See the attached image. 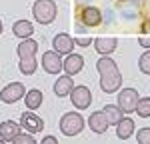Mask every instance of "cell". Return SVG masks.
Here are the masks:
<instances>
[{"label":"cell","mask_w":150,"mask_h":144,"mask_svg":"<svg viewBox=\"0 0 150 144\" xmlns=\"http://www.w3.org/2000/svg\"><path fill=\"white\" fill-rule=\"evenodd\" d=\"M40 144H58V140L54 138V136H46V138H44Z\"/></svg>","instance_id":"28"},{"label":"cell","mask_w":150,"mask_h":144,"mask_svg":"<svg viewBox=\"0 0 150 144\" xmlns=\"http://www.w3.org/2000/svg\"><path fill=\"white\" fill-rule=\"evenodd\" d=\"M0 144H6V142H4V140H2V138H0Z\"/></svg>","instance_id":"30"},{"label":"cell","mask_w":150,"mask_h":144,"mask_svg":"<svg viewBox=\"0 0 150 144\" xmlns=\"http://www.w3.org/2000/svg\"><path fill=\"white\" fill-rule=\"evenodd\" d=\"M134 112H136L138 116H142V118H148L150 116V98H138Z\"/></svg>","instance_id":"22"},{"label":"cell","mask_w":150,"mask_h":144,"mask_svg":"<svg viewBox=\"0 0 150 144\" xmlns=\"http://www.w3.org/2000/svg\"><path fill=\"white\" fill-rule=\"evenodd\" d=\"M42 66H44V70L48 74H58V72L62 70V60H60V54L58 52H44V56H42Z\"/></svg>","instance_id":"9"},{"label":"cell","mask_w":150,"mask_h":144,"mask_svg":"<svg viewBox=\"0 0 150 144\" xmlns=\"http://www.w3.org/2000/svg\"><path fill=\"white\" fill-rule=\"evenodd\" d=\"M88 124H90V128H92L96 134H104L106 128L110 126L108 120H106V116H104V112H92V116L88 118Z\"/></svg>","instance_id":"13"},{"label":"cell","mask_w":150,"mask_h":144,"mask_svg":"<svg viewBox=\"0 0 150 144\" xmlns=\"http://www.w3.org/2000/svg\"><path fill=\"white\" fill-rule=\"evenodd\" d=\"M138 92L134 88H124L120 94H118V108L126 114V112H134L136 102H138Z\"/></svg>","instance_id":"4"},{"label":"cell","mask_w":150,"mask_h":144,"mask_svg":"<svg viewBox=\"0 0 150 144\" xmlns=\"http://www.w3.org/2000/svg\"><path fill=\"white\" fill-rule=\"evenodd\" d=\"M32 14L34 20L40 24H50L56 18V4L54 0H36L32 6Z\"/></svg>","instance_id":"2"},{"label":"cell","mask_w":150,"mask_h":144,"mask_svg":"<svg viewBox=\"0 0 150 144\" xmlns=\"http://www.w3.org/2000/svg\"><path fill=\"white\" fill-rule=\"evenodd\" d=\"M102 112H104V116H106V120H108V124H118L120 120L124 118V112H122L118 106H114V104L104 106Z\"/></svg>","instance_id":"19"},{"label":"cell","mask_w":150,"mask_h":144,"mask_svg":"<svg viewBox=\"0 0 150 144\" xmlns=\"http://www.w3.org/2000/svg\"><path fill=\"white\" fill-rule=\"evenodd\" d=\"M20 124L18 122H14V120H4L2 124H0V138L6 142V140H12L16 134H20Z\"/></svg>","instance_id":"12"},{"label":"cell","mask_w":150,"mask_h":144,"mask_svg":"<svg viewBox=\"0 0 150 144\" xmlns=\"http://www.w3.org/2000/svg\"><path fill=\"white\" fill-rule=\"evenodd\" d=\"M82 128H84V118L78 112H66L60 118V130L64 136H76L82 132Z\"/></svg>","instance_id":"3"},{"label":"cell","mask_w":150,"mask_h":144,"mask_svg":"<svg viewBox=\"0 0 150 144\" xmlns=\"http://www.w3.org/2000/svg\"><path fill=\"white\" fill-rule=\"evenodd\" d=\"M138 66H140V70L144 72V74L150 76V50H146V52L138 58Z\"/></svg>","instance_id":"23"},{"label":"cell","mask_w":150,"mask_h":144,"mask_svg":"<svg viewBox=\"0 0 150 144\" xmlns=\"http://www.w3.org/2000/svg\"><path fill=\"white\" fill-rule=\"evenodd\" d=\"M18 68L22 74H34L36 68H38V62H36V56H30V58H20V64H18Z\"/></svg>","instance_id":"21"},{"label":"cell","mask_w":150,"mask_h":144,"mask_svg":"<svg viewBox=\"0 0 150 144\" xmlns=\"http://www.w3.org/2000/svg\"><path fill=\"white\" fill-rule=\"evenodd\" d=\"M72 88H74V80H72V76H60L56 82H54V94L60 96V98H64V96H70L72 92Z\"/></svg>","instance_id":"11"},{"label":"cell","mask_w":150,"mask_h":144,"mask_svg":"<svg viewBox=\"0 0 150 144\" xmlns=\"http://www.w3.org/2000/svg\"><path fill=\"white\" fill-rule=\"evenodd\" d=\"M136 140L138 144H150V128H140L136 134Z\"/></svg>","instance_id":"25"},{"label":"cell","mask_w":150,"mask_h":144,"mask_svg":"<svg viewBox=\"0 0 150 144\" xmlns=\"http://www.w3.org/2000/svg\"><path fill=\"white\" fill-rule=\"evenodd\" d=\"M70 100H72V104L76 108H84L90 106V102H92V94H90V90L86 88V86H74L72 88V92H70Z\"/></svg>","instance_id":"6"},{"label":"cell","mask_w":150,"mask_h":144,"mask_svg":"<svg viewBox=\"0 0 150 144\" xmlns=\"http://www.w3.org/2000/svg\"><path fill=\"white\" fill-rule=\"evenodd\" d=\"M74 44H78V46H90V44H92V40H90L88 36H80V38H76V40H74Z\"/></svg>","instance_id":"26"},{"label":"cell","mask_w":150,"mask_h":144,"mask_svg":"<svg viewBox=\"0 0 150 144\" xmlns=\"http://www.w3.org/2000/svg\"><path fill=\"white\" fill-rule=\"evenodd\" d=\"M10 142L12 144H36V140H34L32 134H22V132H20V134H16V136L12 138Z\"/></svg>","instance_id":"24"},{"label":"cell","mask_w":150,"mask_h":144,"mask_svg":"<svg viewBox=\"0 0 150 144\" xmlns=\"http://www.w3.org/2000/svg\"><path fill=\"white\" fill-rule=\"evenodd\" d=\"M82 22L86 24V26H98V24L102 22V12L98 10V8H94V6L84 8L82 10Z\"/></svg>","instance_id":"15"},{"label":"cell","mask_w":150,"mask_h":144,"mask_svg":"<svg viewBox=\"0 0 150 144\" xmlns=\"http://www.w3.org/2000/svg\"><path fill=\"white\" fill-rule=\"evenodd\" d=\"M94 46H96V52H98V54L108 56L110 52L116 50L118 42H116V38H96V40H94Z\"/></svg>","instance_id":"14"},{"label":"cell","mask_w":150,"mask_h":144,"mask_svg":"<svg viewBox=\"0 0 150 144\" xmlns=\"http://www.w3.org/2000/svg\"><path fill=\"white\" fill-rule=\"evenodd\" d=\"M0 32H2V20H0Z\"/></svg>","instance_id":"29"},{"label":"cell","mask_w":150,"mask_h":144,"mask_svg":"<svg viewBox=\"0 0 150 144\" xmlns=\"http://www.w3.org/2000/svg\"><path fill=\"white\" fill-rule=\"evenodd\" d=\"M138 42H140V46L150 48V36H140V38H138Z\"/></svg>","instance_id":"27"},{"label":"cell","mask_w":150,"mask_h":144,"mask_svg":"<svg viewBox=\"0 0 150 144\" xmlns=\"http://www.w3.org/2000/svg\"><path fill=\"white\" fill-rule=\"evenodd\" d=\"M52 46H54V52L64 54V56H66V54H70V52H72V48H74V40H72L66 32H60V34L54 36Z\"/></svg>","instance_id":"8"},{"label":"cell","mask_w":150,"mask_h":144,"mask_svg":"<svg viewBox=\"0 0 150 144\" xmlns=\"http://www.w3.org/2000/svg\"><path fill=\"white\" fill-rule=\"evenodd\" d=\"M12 32H14V36H18V38H30L32 36V32H34V26H32V22H28V20H18V22H14V26H12Z\"/></svg>","instance_id":"18"},{"label":"cell","mask_w":150,"mask_h":144,"mask_svg":"<svg viewBox=\"0 0 150 144\" xmlns=\"http://www.w3.org/2000/svg\"><path fill=\"white\" fill-rule=\"evenodd\" d=\"M134 122H132V118H122L118 124H116V136L120 138V140H126V138H130L132 134H134Z\"/></svg>","instance_id":"17"},{"label":"cell","mask_w":150,"mask_h":144,"mask_svg":"<svg viewBox=\"0 0 150 144\" xmlns=\"http://www.w3.org/2000/svg\"><path fill=\"white\" fill-rule=\"evenodd\" d=\"M96 68H98V74H100V88H102V92H106V94L116 92L120 88V84H122V76H120V70H118L116 62L112 58H108V56H104V58L98 60Z\"/></svg>","instance_id":"1"},{"label":"cell","mask_w":150,"mask_h":144,"mask_svg":"<svg viewBox=\"0 0 150 144\" xmlns=\"http://www.w3.org/2000/svg\"><path fill=\"white\" fill-rule=\"evenodd\" d=\"M24 102H26V106L30 108V110H36V108L42 104V92L32 88L30 92H26V94H24Z\"/></svg>","instance_id":"20"},{"label":"cell","mask_w":150,"mask_h":144,"mask_svg":"<svg viewBox=\"0 0 150 144\" xmlns=\"http://www.w3.org/2000/svg\"><path fill=\"white\" fill-rule=\"evenodd\" d=\"M20 128L28 130V134H36L44 128V122L40 116H36L34 112H22L20 116Z\"/></svg>","instance_id":"7"},{"label":"cell","mask_w":150,"mask_h":144,"mask_svg":"<svg viewBox=\"0 0 150 144\" xmlns=\"http://www.w3.org/2000/svg\"><path fill=\"white\" fill-rule=\"evenodd\" d=\"M82 66H84L82 56H80V54H74V52L66 54V60L62 62V68L66 70V76H74V74H78V72L82 70Z\"/></svg>","instance_id":"10"},{"label":"cell","mask_w":150,"mask_h":144,"mask_svg":"<svg viewBox=\"0 0 150 144\" xmlns=\"http://www.w3.org/2000/svg\"><path fill=\"white\" fill-rule=\"evenodd\" d=\"M24 94H26L24 84L22 82H12V84H8L6 88H2V92H0V100H2L4 104H12V102H18Z\"/></svg>","instance_id":"5"},{"label":"cell","mask_w":150,"mask_h":144,"mask_svg":"<svg viewBox=\"0 0 150 144\" xmlns=\"http://www.w3.org/2000/svg\"><path fill=\"white\" fill-rule=\"evenodd\" d=\"M36 50H38V42L32 38H24L22 42L18 44V58H30L36 56Z\"/></svg>","instance_id":"16"}]
</instances>
